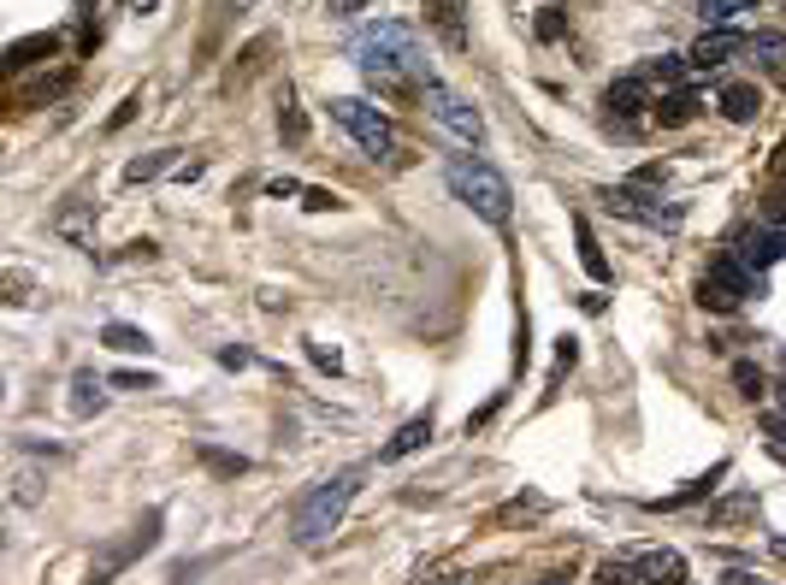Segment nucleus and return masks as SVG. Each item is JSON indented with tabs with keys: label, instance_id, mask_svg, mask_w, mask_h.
<instances>
[{
	"label": "nucleus",
	"instance_id": "nucleus-1",
	"mask_svg": "<svg viewBox=\"0 0 786 585\" xmlns=\"http://www.w3.org/2000/svg\"><path fill=\"white\" fill-rule=\"evenodd\" d=\"M355 65H361L367 83H373V90H385V95L438 83L432 65H426V54H420V42H415V30L397 24V19H379L373 30H361V42H355Z\"/></svg>",
	"mask_w": 786,
	"mask_h": 585
},
{
	"label": "nucleus",
	"instance_id": "nucleus-2",
	"mask_svg": "<svg viewBox=\"0 0 786 585\" xmlns=\"http://www.w3.org/2000/svg\"><path fill=\"white\" fill-rule=\"evenodd\" d=\"M361 479H367V468H344V473H332V479H319L314 491L302 497V509H296V521H290V539L296 544H326L337 526H344V514H349V503H355V491H361Z\"/></svg>",
	"mask_w": 786,
	"mask_h": 585
},
{
	"label": "nucleus",
	"instance_id": "nucleus-3",
	"mask_svg": "<svg viewBox=\"0 0 786 585\" xmlns=\"http://www.w3.org/2000/svg\"><path fill=\"white\" fill-rule=\"evenodd\" d=\"M450 189H455V201H468L473 213L485 219V226H509V178L497 166H485V160H450Z\"/></svg>",
	"mask_w": 786,
	"mask_h": 585
},
{
	"label": "nucleus",
	"instance_id": "nucleus-4",
	"mask_svg": "<svg viewBox=\"0 0 786 585\" xmlns=\"http://www.w3.org/2000/svg\"><path fill=\"white\" fill-rule=\"evenodd\" d=\"M160 526H166V514H160V509H148L143 521H136V526L125 532V539L101 544V550H95V562H90V579H83V585H113V579L125 574V567H130L136 556H148V550L160 544Z\"/></svg>",
	"mask_w": 786,
	"mask_h": 585
},
{
	"label": "nucleus",
	"instance_id": "nucleus-5",
	"mask_svg": "<svg viewBox=\"0 0 786 585\" xmlns=\"http://www.w3.org/2000/svg\"><path fill=\"white\" fill-rule=\"evenodd\" d=\"M332 118L355 136V143H361V154H373V160H379V154H390V118L373 107V101L337 95V101H332Z\"/></svg>",
	"mask_w": 786,
	"mask_h": 585
},
{
	"label": "nucleus",
	"instance_id": "nucleus-6",
	"mask_svg": "<svg viewBox=\"0 0 786 585\" xmlns=\"http://www.w3.org/2000/svg\"><path fill=\"white\" fill-rule=\"evenodd\" d=\"M751 284H757V279H751L733 254H722V261H710V272L698 279V302L715 307V314H733V307L751 296Z\"/></svg>",
	"mask_w": 786,
	"mask_h": 585
},
{
	"label": "nucleus",
	"instance_id": "nucleus-7",
	"mask_svg": "<svg viewBox=\"0 0 786 585\" xmlns=\"http://www.w3.org/2000/svg\"><path fill=\"white\" fill-rule=\"evenodd\" d=\"M426 107H432V118L450 136H461V143H480V136H485V118L473 113L455 90H443V83H426Z\"/></svg>",
	"mask_w": 786,
	"mask_h": 585
},
{
	"label": "nucleus",
	"instance_id": "nucleus-8",
	"mask_svg": "<svg viewBox=\"0 0 786 585\" xmlns=\"http://www.w3.org/2000/svg\"><path fill=\"white\" fill-rule=\"evenodd\" d=\"M604 208H609V213H621V219H639V226H680V208H662L657 196H644V184H621V189H609Z\"/></svg>",
	"mask_w": 786,
	"mask_h": 585
},
{
	"label": "nucleus",
	"instance_id": "nucleus-9",
	"mask_svg": "<svg viewBox=\"0 0 786 585\" xmlns=\"http://www.w3.org/2000/svg\"><path fill=\"white\" fill-rule=\"evenodd\" d=\"M780 254H786V231H775V226H751V231H740V237H733V261H740L745 272L775 267Z\"/></svg>",
	"mask_w": 786,
	"mask_h": 585
},
{
	"label": "nucleus",
	"instance_id": "nucleus-10",
	"mask_svg": "<svg viewBox=\"0 0 786 585\" xmlns=\"http://www.w3.org/2000/svg\"><path fill=\"white\" fill-rule=\"evenodd\" d=\"M604 107H609V118L615 125H627V130H639L644 118V107H657L651 101V90H644V77H621V83H609V95H604Z\"/></svg>",
	"mask_w": 786,
	"mask_h": 585
},
{
	"label": "nucleus",
	"instance_id": "nucleus-11",
	"mask_svg": "<svg viewBox=\"0 0 786 585\" xmlns=\"http://www.w3.org/2000/svg\"><path fill=\"white\" fill-rule=\"evenodd\" d=\"M733 54H745V36H733V30H704V36L692 42V54H687V65L692 72H715V65H727Z\"/></svg>",
	"mask_w": 786,
	"mask_h": 585
},
{
	"label": "nucleus",
	"instance_id": "nucleus-12",
	"mask_svg": "<svg viewBox=\"0 0 786 585\" xmlns=\"http://www.w3.org/2000/svg\"><path fill=\"white\" fill-rule=\"evenodd\" d=\"M420 7H426V24H432L450 48L468 42V0H420Z\"/></svg>",
	"mask_w": 786,
	"mask_h": 585
},
{
	"label": "nucleus",
	"instance_id": "nucleus-13",
	"mask_svg": "<svg viewBox=\"0 0 786 585\" xmlns=\"http://www.w3.org/2000/svg\"><path fill=\"white\" fill-rule=\"evenodd\" d=\"M633 567H639L644 585H687V556H680V550H644Z\"/></svg>",
	"mask_w": 786,
	"mask_h": 585
},
{
	"label": "nucleus",
	"instance_id": "nucleus-14",
	"mask_svg": "<svg viewBox=\"0 0 786 585\" xmlns=\"http://www.w3.org/2000/svg\"><path fill=\"white\" fill-rule=\"evenodd\" d=\"M426 443H432V415H415V420H408V426H402V432H397V438H390V443H385V450H379V456H385V461H402V456H415V450H426Z\"/></svg>",
	"mask_w": 786,
	"mask_h": 585
},
{
	"label": "nucleus",
	"instance_id": "nucleus-15",
	"mask_svg": "<svg viewBox=\"0 0 786 585\" xmlns=\"http://www.w3.org/2000/svg\"><path fill=\"white\" fill-rule=\"evenodd\" d=\"M60 54V36L54 30H42V36H24V42H12L7 48V65L12 72H24V65H36V60H54Z\"/></svg>",
	"mask_w": 786,
	"mask_h": 585
},
{
	"label": "nucleus",
	"instance_id": "nucleus-16",
	"mask_svg": "<svg viewBox=\"0 0 786 585\" xmlns=\"http://www.w3.org/2000/svg\"><path fill=\"white\" fill-rule=\"evenodd\" d=\"M727 479V461H715V468L704 473V479H692V485H680V491H669V497H657L651 509H687V503H698V497H710L715 485Z\"/></svg>",
	"mask_w": 786,
	"mask_h": 585
},
{
	"label": "nucleus",
	"instance_id": "nucleus-17",
	"mask_svg": "<svg viewBox=\"0 0 786 585\" xmlns=\"http://www.w3.org/2000/svg\"><path fill=\"white\" fill-rule=\"evenodd\" d=\"M722 113L733 118V125H751V118L763 113V95L751 90V83H727V90H722Z\"/></svg>",
	"mask_w": 786,
	"mask_h": 585
},
{
	"label": "nucleus",
	"instance_id": "nucleus-18",
	"mask_svg": "<svg viewBox=\"0 0 786 585\" xmlns=\"http://www.w3.org/2000/svg\"><path fill=\"white\" fill-rule=\"evenodd\" d=\"M101 343H107V349H118V355H148L154 343H148V332H136V325H107V332H101Z\"/></svg>",
	"mask_w": 786,
	"mask_h": 585
},
{
	"label": "nucleus",
	"instance_id": "nucleus-19",
	"mask_svg": "<svg viewBox=\"0 0 786 585\" xmlns=\"http://www.w3.org/2000/svg\"><path fill=\"white\" fill-rule=\"evenodd\" d=\"M745 54L763 60V65H780L786 60V30H757V36H745Z\"/></svg>",
	"mask_w": 786,
	"mask_h": 585
},
{
	"label": "nucleus",
	"instance_id": "nucleus-20",
	"mask_svg": "<svg viewBox=\"0 0 786 585\" xmlns=\"http://www.w3.org/2000/svg\"><path fill=\"white\" fill-rule=\"evenodd\" d=\"M574 237H579V261H586V272L604 284V279H609V261H604V249H597V237H591L586 219H574Z\"/></svg>",
	"mask_w": 786,
	"mask_h": 585
},
{
	"label": "nucleus",
	"instance_id": "nucleus-21",
	"mask_svg": "<svg viewBox=\"0 0 786 585\" xmlns=\"http://www.w3.org/2000/svg\"><path fill=\"white\" fill-rule=\"evenodd\" d=\"M65 83H72V65H65V72H54V77H36V83H24L19 90V107H36V101H54Z\"/></svg>",
	"mask_w": 786,
	"mask_h": 585
},
{
	"label": "nucleus",
	"instance_id": "nucleus-22",
	"mask_svg": "<svg viewBox=\"0 0 786 585\" xmlns=\"http://www.w3.org/2000/svg\"><path fill=\"white\" fill-rule=\"evenodd\" d=\"M698 113V101H692V90H669V95H662L657 101V118H662V125H687V118Z\"/></svg>",
	"mask_w": 786,
	"mask_h": 585
},
{
	"label": "nucleus",
	"instance_id": "nucleus-23",
	"mask_svg": "<svg viewBox=\"0 0 786 585\" xmlns=\"http://www.w3.org/2000/svg\"><path fill=\"white\" fill-rule=\"evenodd\" d=\"M101 408V378L95 373H77L72 378V415H95Z\"/></svg>",
	"mask_w": 786,
	"mask_h": 585
},
{
	"label": "nucleus",
	"instance_id": "nucleus-24",
	"mask_svg": "<svg viewBox=\"0 0 786 585\" xmlns=\"http://www.w3.org/2000/svg\"><path fill=\"white\" fill-rule=\"evenodd\" d=\"M733 385H740V397L757 403L763 397V367H757V361H733Z\"/></svg>",
	"mask_w": 786,
	"mask_h": 585
},
{
	"label": "nucleus",
	"instance_id": "nucleus-25",
	"mask_svg": "<svg viewBox=\"0 0 786 585\" xmlns=\"http://www.w3.org/2000/svg\"><path fill=\"white\" fill-rule=\"evenodd\" d=\"M36 497H42V473H19V479H12V503H19V509H30V503H36Z\"/></svg>",
	"mask_w": 786,
	"mask_h": 585
},
{
	"label": "nucleus",
	"instance_id": "nucleus-26",
	"mask_svg": "<svg viewBox=\"0 0 786 585\" xmlns=\"http://www.w3.org/2000/svg\"><path fill=\"white\" fill-rule=\"evenodd\" d=\"M597 585H644V579H639V567H627V562H604L597 567Z\"/></svg>",
	"mask_w": 786,
	"mask_h": 585
},
{
	"label": "nucleus",
	"instance_id": "nucleus-27",
	"mask_svg": "<svg viewBox=\"0 0 786 585\" xmlns=\"http://www.w3.org/2000/svg\"><path fill=\"white\" fill-rule=\"evenodd\" d=\"M279 130L290 136V143H302V136H307V118H302L296 101H284V107H279Z\"/></svg>",
	"mask_w": 786,
	"mask_h": 585
},
{
	"label": "nucleus",
	"instance_id": "nucleus-28",
	"mask_svg": "<svg viewBox=\"0 0 786 585\" xmlns=\"http://www.w3.org/2000/svg\"><path fill=\"white\" fill-rule=\"evenodd\" d=\"M698 7H704V19H710V24H727L733 12H745V7H751V0H698Z\"/></svg>",
	"mask_w": 786,
	"mask_h": 585
},
{
	"label": "nucleus",
	"instance_id": "nucleus-29",
	"mask_svg": "<svg viewBox=\"0 0 786 585\" xmlns=\"http://www.w3.org/2000/svg\"><path fill=\"white\" fill-rule=\"evenodd\" d=\"M763 438H768V450L786 461V415H768V420H763Z\"/></svg>",
	"mask_w": 786,
	"mask_h": 585
},
{
	"label": "nucleus",
	"instance_id": "nucleus-30",
	"mask_svg": "<svg viewBox=\"0 0 786 585\" xmlns=\"http://www.w3.org/2000/svg\"><path fill=\"white\" fill-rule=\"evenodd\" d=\"M201 461H208V468H219V473H243V468H249L243 456H226V450H213V443L201 450Z\"/></svg>",
	"mask_w": 786,
	"mask_h": 585
},
{
	"label": "nucleus",
	"instance_id": "nucleus-31",
	"mask_svg": "<svg viewBox=\"0 0 786 585\" xmlns=\"http://www.w3.org/2000/svg\"><path fill=\"white\" fill-rule=\"evenodd\" d=\"M763 226L786 231V189H775V196H768V208H763Z\"/></svg>",
	"mask_w": 786,
	"mask_h": 585
},
{
	"label": "nucleus",
	"instance_id": "nucleus-32",
	"mask_svg": "<svg viewBox=\"0 0 786 585\" xmlns=\"http://www.w3.org/2000/svg\"><path fill=\"white\" fill-rule=\"evenodd\" d=\"M160 171H166V160H130V166H125V178H130V184H143V178H160Z\"/></svg>",
	"mask_w": 786,
	"mask_h": 585
},
{
	"label": "nucleus",
	"instance_id": "nucleus-33",
	"mask_svg": "<svg viewBox=\"0 0 786 585\" xmlns=\"http://www.w3.org/2000/svg\"><path fill=\"white\" fill-rule=\"evenodd\" d=\"M574 361H579V343H574V337H562V343H556V373H568Z\"/></svg>",
	"mask_w": 786,
	"mask_h": 585
},
{
	"label": "nucleus",
	"instance_id": "nucleus-34",
	"mask_svg": "<svg viewBox=\"0 0 786 585\" xmlns=\"http://www.w3.org/2000/svg\"><path fill=\"white\" fill-rule=\"evenodd\" d=\"M113 385H125V390H154V373H118Z\"/></svg>",
	"mask_w": 786,
	"mask_h": 585
},
{
	"label": "nucleus",
	"instance_id": "nucleus-35",
	"mask_svg": "<svg viewBox=\"0 0 786 585\" xmlns=\"http://www.w3.org/2000/svg\"><path fill=\"white\" fill-rule=\"evenodd\" d=\"M538 36H544V42L562 36V19H556V12H544V19H538Z\"/></svg>",
	"mask_w": 786,
	"mask_h": 585
},
{
	"label": "nucleus",
	"instance_id": "nucleus-36",
	"mask_svg": "<svg viewBox=\"0 0 786 585\" xmlns=\"http://www.w3.org/2000/svg\"><path fill=\"white\" fill-rule=\"evenodd\" d=\"M367 7V0H332V12H337V19H349V12H361Z\"/></svg>",
	"mask_w": 786,
	"mask_h": 585
},
{
	"label": "nucleus",
	"instance_id": "nucleus-37",
	"mask_svg": "<svg viewBox=\"0 0 786 585\" xmlns=\"http://www.w3.org/2000/svg\"><path fill=\"white\" fill-rule=\"evenodd\" d=\"M775 171H786V143H780V154H775Z\"/></svg>",
	"mask_w": 786,
	"mask_h": 585
},
{
	"label": "nucleus",
	"instance_id": "nucleus-38",
	"mask_svg": "<svg viewBox=\"0 0 786 585\" xmlns=\"http://www.w3.org/2000/svg\"><path fill=\"white\" fill-rule=\"evenodd\" d=\"M154 7V0H130V12H148Z\"/></svg>",
	"mask_w": 786,
	"mask_h": 585
},
{
	"label": "nucleus",
	"instance_id": "nucleus-39",
	"mask_svg": "<svg viewBox=\"0 0 786 585\" xmlns=\"http://www.w3.org/2000/svg\"><path fill=\"white\" fill-rule=\"evenodd\" d=\"M538 585H568V579H556V574H551V579H538Z\"/></svg>",
	"mask_w": 786,
	"mask_h": 585
},
{
	"label": "nucleus",
	"instance_id": "nucleus-40",
	"mask_svg": "<svg viewBox=\"0 0 786 585\" xmlns=\"http://www.w3.org/2000/svg\"><path fill=\"white\" fill-rule=\"evenodd\" d=\"M780 408H786V378H780Z\"/></svg>",
	"mask_w": 786,
	"mask_h": 585
}]
</instances>
